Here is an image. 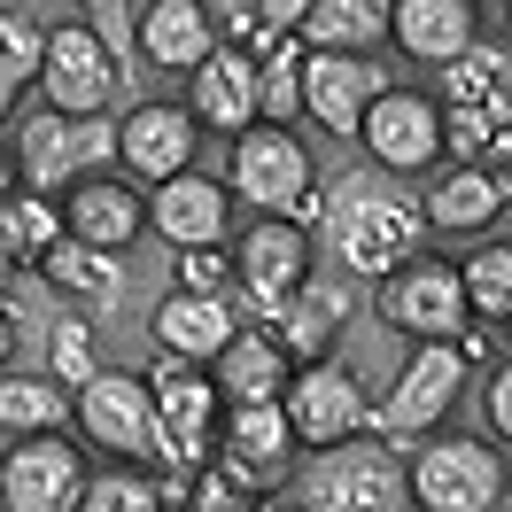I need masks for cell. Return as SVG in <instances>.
<instances>
[{
    "label": "cell",
    "mask_w": 512,
    "mask_h": 512,
    "mask_svg": "<svg viewBox=\"0 0 512 512\" xmlns=\"http://www.w3.org/2000/svg\"><path fill=\"white\" fill-rule=\"evenodd\" d=\"M319 241L326 256L350 272V280H388L404 256H419V202L412 194H396L388 179H365V171H350V179H334V187L319 194Z\"/></svg>",
    "instance_id": "cell-1"
},
{
    "label": "cell",
    "mask_w": 512,
    "mask_h": 512,
    "mask_svg": "<svg viewBox=\"0 0 512 512\" xmlns=\"http://www.w3.org/2000/svg\"><path fill=\"white\" fill-rule=\"evenodd\" d=\"M319 156L303 148L295 125H249L225 140V194H241L256 218H319Z\"/></svg>",
    "instance_id": "cell-2"
},
{
    "label": "cell",
    "mask_w": 512,
    "mask_h": 512,
    "mask_svg": "<svg viewBox=\"0 0 512 512\" xmlns=\"http://www.w3.org/2000/svg\"><path fill=\"white\" fill-rule=\"evenodd\" d=\"M404 505L419 512H505V443L489 435H419L404 443Z\"/></svg>",
    "instance_id": "cell-3"
},
{
    "label": "cell",
    "mask_w": 512,
    "mask_h": 512,
    "mask_svg": "<svg viewBox=\"0 0 512 512\" xmlns=\"http://www.w3.org/2000/svg\"><path fill=\"white\" fill-rule=\"evenodd\" d=\"M70 435L86 450H101V466H156L163 427H156L148 373H132V365H94L86 381L70 388Z\"/></svg>",
    "instance_id": "cell-4"
},
{
    "label": "cell",
    "mask_w": 512,
    "mask_h": 512,
    "mask_svg": "<svg viewBox=\"0 0 512 512\" xmlns=\"http://www.w3.org/2000/svg\"><path fill=\"white\" fill-rule=\"evenodd\" d=\"M466 357H458V342H412V357L396 365V381H388V396L365 412V427L381 435L388 450L419 443V435H435L450 412H458V396H466Z\"/></svg>",
    "instance_id": "cell-5"
},
{
    "label": "cell",
    "mask_w": 512,
    "mask_h": 512,
    "mask_svg": "<svg viewBox=\"0 0 512 512\" xmlns=\"http://www.w3.org/2000/svg\"><path fill=\"white\" fill-rule=\"evenodd\" d=\"M16 187L24 194H63L70 179H86L101 163H117V117H63V109H32L16 140Z\"/></svg>",
    "instance_id": "cell-6"
},
{
    "label": "cell",
    "mask_w": 512,
    "mask_h": 512,
    "mask_svg": "<svg viewBox=\"0 0 512 512\" xmlns=\"http://www.w3.org/2000/svg\"><path fill=\"white\" fill-rule=\"evenodd\" d=\"M117 47L101 39V24H47V55H39V109H63V117H109L117 109Z\"/></svg>",
    "instance_id": "cell-7"
},
{
    "label": "cell",
    "mask_w": 512,
    "mask_h": 512,
    "mask_svg": "<svg viewBox=\"0 0 512 512\" xmlns=\"http://www.w3.org/2000/svg\"><path fill=\"white\" fill-rule=\"evenodd\" d=\"M373 311H381L388 334L404 342H458L466 334V295H458V264L450 256H404L388 280H373Z\"/></svg>",
    "instance_id": "cell-8"
},
{
    "label": "cell",
    "mask_w": 512,
    "mask_h": 512,
    "mask_svg": "<svg viewBox=\"0 0 512 512\" xmlns=\"http://www.w3.org/2000/svg\"><path fill=\"white\" fill-rule=\"evenodd\" d=\"M225 256H233V288H241V311H249L241 326H264V311L280 295H295L319 272V241H311V225H295V218L241 225V241H225Z\"/></svg>",
    "instance_id": "cell-9"
},
{
    "label": "cell",
    "mask_w": 512,
    "mask_h": 512,
    "mask_svg": "<svg viewBox=\"0 0 512 512\" xmlns=\"http://www.w3.org/2000/svg\"><path fill=\"white\" fill-rule=\"evenodd\" d=\"M357 140H365V163L381 179H427L443 163V109L419 86H381L357 117Z\"/></svg>",
    "instance_id": "cell-10"
},
{
    "label": "cell",
    "mask_w": 512,
    "mask_h": 512,
    "mask_svg": "<svg viewBox=\"0 0 512 512\" xmlns=\"http://www.w3.org/2000/svg\"><path fill=\"white\" fill-rule=\"evenodd\" d=\"M86 443L47 427V435H8L0 450V512H78L86 497Z\"/></svg>",
    "instance_id": "cell-11"
},
{
    "label": "cell",
    "mask_w": 512,
    "mask_h": 512,
    "mask_svg": "<svg viewBox=\"0 0 512 512\" xmlns=\"http://www.w3.org/2000/svg\"><path fill=\"white\" fill-rule=\"evenodd\" d=\"M280 412H288V435L295 450H342L365 435V388H357V373L342 365V357H319V365H295L288 388H280Z\"/></svg>",
    "instance_id": "cell-12"
},
{
    "label": "cell",
    "mask_w": 512,
    "mask_h": 512,
    "mask_svg": "<svg viewBox=\"0 0 512 512\" xmlns=\"http://www.w3.org/2000/svg\"><path fill=\"white\" fill-rule=\"evenodd\" d=\"M148 396H156V427H163V474H194L202 458H218V388L202 365H179V357H156L148 365Z\"/></svg>",
    "instance_id": "cell-13"
},
{
    "label": "cell",
    "mask_w": 512,
    "mask_h": 512,
    "mask_svg": "<svg viewBox=\"0 0 512 512\" xmlns=\"http://www.w3.org/2000/svg\"><path fill=\"white\" fill-rule=\"evenodd\" d=\"M55 218H63L70 241H86V249H101V256H125L132 241L148 233V187L125 179L117 163H101V171H86V179H70V187L55 194Z\"/></svg>",
    "instance_id": "cell-14"
},
{
    "label": "cell",
    "mask_w": 512,
    "mask_h": 512,
    "mask_svg": "<svg viewBox=\"0 0 512 512\" xmlns=\"http://www.w3.org/2000/svg\"><path fill=\"white\" fill-rule=\"evenodd\" d=\"M381 86H396L381 55H303L295 63V109L319 132H342V140H357V117Z\"/></svg>",
    "instance_id": "cell-15"
},
{
    "label": "cell",
    "mask_w": 512,
    "mask_h": 512,
    "mask_svg": "<svg viewBox=\"0 0 512 512\" xmlns=\"http://www.w3.org/2000/svg\"><path fill=\"white\" fill-rule=\"evenodd\" d=\"M303 512H404V466L388 450H319L303 474Z\"/></svg>",
    "instance_id": "cell-16"
},
{
    "label": "cell",
    "mask_w": 512,
    "mask_h": 512,
    "mask_svg": "<svg viewBox=\"0 0 512 512\" xmlns=\"http://www.w3.org/2000/svg\"><path fill=\"white\" fill-rule=\"evenodd\" d=\"M194 148H202V132L179 101H132L117 117V171L140 179V187H163V179L194 171Z\"/></svg>",
    "instance_id": "cell-17"
},
{
    "label": "cell",
    "mask_w": 512,
    "mask_h": 512,
    "mask_svg": "<svg viewBox=\"0 0 512 512\" xmlns=\"http://www.w3.org/2000/svg\"><path fill=\"white\" fill-rule=\"evenodd\" d=\"M132 55L163 78H187L218 55V8L210 0H140L132 8Z\"/></svg>",
    "instance_id": "cell-18"
},
{
    "label": "cell",
    "mask_w": 512,
    "mask_h": 512,
    "mask_svg": "<svg viewBox=\"0 0 512 512\" xmlns=\"http://www.w3.org/2000/svg\"><path fill=\"white\" fill-rule=\"evenodd\" d=\"M148 233L163 249H225L233 241V194L210 171H179L148 187Z\"/></svg>",
    "instance_id": "cell-19"
},
{
    "label": "cell",
    "mask_w": 512,
    "mask_h": 512,
    "mask_svg": "<svg viewBox=\"0 0 512 512\" xmlns=\"http://www.w3.org/2000/svg\"><path fill=\"white\" fill-rule=\"evenodd\" d=\"M512 210L505 171H481V163H435L427 194H419V225L427 233H497Z\"/></svg>",
    "instance_id": "cell-20"
},
{
    "label": "cell",
    "mask_w": 512,
    "mask_h": 512,
    "mask_svg": "<svg viewBox=\"0 0 512 512\" xmlns=\"http://www.w3.org/2000/svg\"><path fill=\"white\" fill-rule=\"evenodd\" d=\"M264 334L288 350V365H319V357L342 350V334H350V288H334V280H303L295 295H280L272 311H264Z\"/></svg>",
    "instance_id": "cell-21"
},
{
    "label": "cell",
    "mask_w": 512,
    "mask_h": 512,
    "mask_svg": "<svg viewBox=\"0 0 512 512\" xmlns=\"http://www.w3.org/2000/svg\"><path fill=\"white\" fill-rule=\"evenodd\" d=\"M388 47L419 70H443L481 39V0H388Z\"/></svg>",
    "instance_id": "cell-22"
},
{
    "label": "cell",
    "mask_w": 512,
    "mask_h": 512,
    "mask_svg": "<svg viewBox=\"0 0 512 512\" xmlns=\"http://www.w3.org/2000/svg\"><path fill=\"white\" fill-rule=\"evenodd\" d=\"M194 117V132H249L256 125V55H241L233 39H218V55L202 70H187V101H179Z\"/></svg>",
    "instance_id": "cell-23"
},
{
    "label": "cell",
    "mask_w": 512,
    "mask_h": 512,
    "mask_svg": "<svg viewBox=\"0 0 512 512\" xmlns=\"http://www.w3.org/2000/svg\"><path fill=\"white\" fill-rule=\"evenodd\" d=\"M233 326H241L233 295H194V288H171V295L156 303L148 334H156V350H163V357H179V365H210V357L233 342Z\"/></svg>",
    "instance_id": "cell-24"
},
{
    "label": "cell",
    "mask_w": 512,
    "mask_h": 512,
    "mask_svg": "<svg viewBox=\"0 0 512 512\" xmlns=\"http://www.w3.org/2000/svg\"><path fill=\"white\" fill-rule=\"evenodd\" d=\"M218 458H225V466H241L256 489H272V481L295 466L288 412H280V404H225V412H218Z\"/></svg>",
    "instance_id": "cell-25"
},
{
    "label": "cell",
    "mask_w": 512,
    "mask_h": 512,
    "mask_svg": "<svg viewBox=\"0 0 512 512\" xmlns=\"http://www.w3.org/2000/svg\"><path fill=\"white\" fill-rule=\"evenodd\" d=\"M210 388H218V404H280V388H288V350L264 334V326H233V342H225L210 365Z\"/></svg>",
    "instance_id": "cell-26"
},
{
    "label": "cell",
    "mask_w": 512,
    "mask_h": 512,
    "mask_svg": "<svg viewBox=\"0 0 512 512\" xmlns=\"http://www.w3.org/2000/svg\"><path fill=\"white\" fill-rule=\"evenodd\" d=\"M512 47L505 39H474L466 55H450L435 70V109H489V117H512Z\"/></svg>",
    "instance_id": "cell-27"
},
{
    "label": "cell",
    "mask_w": 512,
    "mask_h": 512,
    "mask_svg": "<svg viewBox=\"0 0 512 512\" xmlns=\"http://www.w3.org/2000/svg\"><path fill=\"white\" fill-rule=\"evenodd\" d=\"M32 272L63 295L70 311H101V303H117V295H125V256H101V249H86V241H70V233L39 256Z\"/></svg>",
    "instance_id": "cell-28"
},
{
    "label": "cell",
    "mask_w": 512,
    "mask_h": 512,
    "mask_svg": "<svg viewBox=\"0 0 512 512\" xmlns=\"http://www.w3.org/2000/svg\"><path fill=\"white\" fill-rule=\"evenodd\" d=\"M381 32H388V0H311L295 24V47L303 55H373Z\"/></svg>",
    "instance_id": "cell-29"
},
{
    "label": "cell",
    "mask_w": 512,
    "mask_h": 512,
    "mask_svg": "<svg viewBox=\"0 0 512 512\" xmlns=\"http://www.w3.org/2000/svg\"><path fill=\"white\" fill-rule=\"evenodd\" d=\"M458 264V295H466V319L474 326H505L512 319V241L489 233L474 256H450Z\"/></svg>",
    "instance_id": "cell-30"
},
{
    "label": "cell",
    "mask_w": 512,
    "mask_h": 512,
    "mask_svg": "<svg viewBox=\"0 0 512 512\" xmlns=\"http://www.w3.org/2000/svg\"><path fill=\"white\" fill-rule=\"evenodd\" d=\"M171 505H179V474H156V466H94L86 497H78V512H171Z\"/></svg>",
    "instance_id": "cell-31"
},
{
    "label": "cell",
    "mask_w": 512,
    "mask_h": 512,
    "mask_svg": "<svg viewBox=\"0 0 512 512\" xmlns=\"http://www.w3.org/2000/svg\"><path fill=\"white\" fill-rule=\"evenodd\" d=\"M39 55H47V24H39L32 8H0V125L39 86Z\"/></svg>",
    "instance_id": "cell-32"
},
{
    "label": "cell",
    "mask_w": 512,
    "mask_h": 512,
    "mask_svg": "<svg viewBox=\"0 0 512 512\" xmlns=\"http://www.w3.org/2000/svg\"><path fill=\"white\" fill-rule=\"evenodd\" d=\"M70 427V388H55L47 373H0V435H47Z\"/></svg>",
    "instance_id": "cell-33"
},
{
    "label": "cell",
    "mask_w": 512,
    "mask_h": 512,
    "mask_svg": "<svg viewBox=\"0 0 512 512\" xmlns=\"http://www.w3.org/2000/svg\"><path fill=\"white\" fill-rule=\"evenodd\" d=\"M264 489H256L241 466H225V458H202L194 474H179V505L187 512H249Z\"/></svg>",
    "instance_id": "cell-34"
},
{
    "label": "cell",
    "mask_w": 512,
    "mask_h": 512,
    "mask_svg": "<svg viewBox=\"0 0 512 512\" xmlns=\"http://www.w3.org/2000/svg\"><path fill=\"white\" fill-rule=\"evenodd\" d=\"M101 365V342H94V311H63L47 326V381L55 388H78L86 373Z\"/></svg>",
    "instance_id": "cell-35"
},
{
    "label": "cell",
    "mask_w": 512,
    "mask_h": 512,
    "mask_svg": "<svg viewBox=\"0 0 512 512\" xmlns=\"http://www.w3.org/2000/svg\"><path fill=\"white\" fill-rule=\"evenodd\" d=\"M295 63H303L295 32L272 55H256V125H295Z\"/></svg>",
    "instance_id": "cell-36"
},
{
    "label": "cell",
    "mask_w": 512,
    "mask_h": 512,
    "mask_svg": "<svg viewBox=\"0 0 512 512\" xmlns=\"http://www.w3.org/2000/svg\"><path fill=\"white\" fill-rule=\"evenodd\" d=\"M171 288L225 295V288H233V256H225V249H171Z\"/></svg>",
    "instance_id": "cell-37"
},
{
    "label": "cell",
    "mask_w": 512,
    "mask_h": 512,
    "mask_svg": "<svg viewBox=\"0 0 512 512\" xmlns=\"http://www.w3.org/2000/svg\"><path fill=\"white\" fill-rule=\"evenodd\" d=\"M481 412H489V443H512V365L497 357L481 381Z\"/></svg>",
    "instance_id": "cell-38"
},
{
    "label": "cell",
    "mask_w": 512,
    "mask_h": 512,
    "mask_svg": "<svg viewBox=\"0 0 512 512\" xmlns=\"http://www.w3.org/2000/svg\"><path fill=\"white\" fill-rule=\"evenodd\" d=\"M16 272H32V256H24V241H16V225H8V210H0V288H8Z\"/></svg>",
    "instance_id": "cell-39"
},
{
    "label": "cell",
    "mask_w": 512,
    "mask_h": 512,
    "mask_svg": "<svg viewBox=\"0 0 512 512\" xmlns=\"http://www.w3.org/2000/svg\"><path fill=\"white\" fill-rule=\"evenodd\" d=\"M303 8H311V0H256V24H272V32H295V24H303Z\"/></svg>",
    "instance_id": "cell-40"
},
{
    "label": "cell",
    "mask_w": 512,
    "mask_h": 512,
    "mask_svg": "<svg viewBox=\"0 0 512 512\" xmlns=\"http://www.w3.org/2000/svg\"><path fill=\"white\" fill-rule=\"evenodd\" d=\"M8 365H16V311L0 303V373H8Z\"/></svg>",
    "instance_id": "cell-41"
},
{
    "label": "cell",
    "mask_w": 512,
    "mask_h": 512,
    "mask_svg": "<svg viewBox=\"0 0 512 512\" xmlns=\"http://www.w3.org/2000/svg\"><path fill=\"white\" fill-rule=\"evenodd\" d=\"M16 194V156H8V140H0V202Z\"/></svg>",
    "instance_id": "cell-42"
},
{
    "label": "cell",
    "mask_w": 512,
    "mask_h": 512,
    "mask_svg": "<svg viewBox=\"0 0 512 512\" xmlns=\"http://www.w3.org/2000/svg\"><path fill=\"white\" fill-rule=\"evenodd\" d=\"M249 512H303V497H256Z\"/></svg>",
    "instance_id": "cell-43"
},
{
    "label": "cell",
    "mask_w": 512,
    "mask_h": 512,
    "mask_svg": "<svg viewBox=\"0 0 512 512\" xmlns=\"http://www.w3.org/2000/svg\"><path fill=\"white\" fill-rule=\"evenodd\" d=\"M78 8H86V24H94V16H109V8H125V0H78Z\"/></svg>",
    "instance_id": "cell-44"
}]
</instances>
